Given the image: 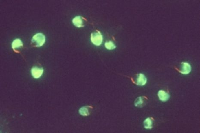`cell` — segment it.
Masks as SVG:
<instances>
[{
    "mask_svg": "<svg viewBox=\"0 0 200 133\" xmlns=\"http://www.w3.org/2000/svg\"><path fill=\"white\" fill-rule=\"evenodd\" d=\"M46 40L45 36L43 33H38L34 35L32 40V44L34 47L43 46Z\"/></svg>",
    "mask_w": 200,
    "mask_h": 133,
    "instance_id": "cell-1",
    "label": "cell"
},
{
    "mask_svg": "<svg viewBox=\"0 0 200 133\" xmlns=\"http://www.w3.org/2000/svg\"><path fill=\"white\" fill-rule=\"evenodd\" d=\"M103 36L99 31H96L91 33V42L96 46H100L102 44L103 42Z\"/></svg>",
    "mask_w": 200,
    "mask_h": 133,
    "instance_id": "cell-2",
    "label": "cell"
},
{
    "mask_svg": "<svg viewBox=\"0 0 200 133\" xmlns=\"http://www.w3.org/2000/svg\"><path fill=\"white\" fill-rule=\"evenodd\" d=\"M181 68L180 70H178L179 72L182 74H188L191 72L192 67L188 63L183 62L181 63Z\"/></svg>",
    "mask_w": 200,
    "mask_h": 133,
    "instance_id": "cell-3",
    "label": "cell"
},
{
    "mask_svg": "<svg viewBox=\"0 0 200 133\" xmlns=\"http://www.w3.org/2000/svg\"><path fill=\"white\" fill-rule=\"evenodd\" d=\"M43 68H39L38 67H33L31 70V73L34 78H39L42 75L43 72Z\"/></svg>",
    "mask_w": 200,
    "mask_h": 133,
    "instance_id": "cell-4",
    "label": "cell"
},
{
    "mask_svg": "<svg viewBox=\"0 0 200 133\" xmlns=\"http://www.w3.org/2000/svg\"><path fill=\"white\" fill-rule=\"evenodd\" d=\"M135 83L139 86H144L145 85L147 82V79L146 76L143 74H138L136 75Z\"/></svg>",
    "mask_w": 200,
    "mask_h": 133,
    "instance_id": "cell-5",
    "label": "cell"
},
{
    "mask_svg": "<svg viewBox=\"0 0 200 133\" xmlns=\"http://www.w3.org/2000/svg\"><path fill=\"white\" fill-rule=\"evenodd\" d=\"M83 18L81 16H77L73 19V23L76 27H84V25H83Z\"/></svg>",
    "mask_w": 200,
    "mask_h": 133,
    "instance_id": "cell-6",
    "label": "cell"
},
{
    "mask_svg": "<svg viewBox=\"0 0 200 133\" xmlns=\"http://www.w3.org/2000/svg\"><path fill=\"white\" fill-rule=\"evenodd\" d=\"M92 109V107L90 106H86L82 107L79 110V113L82 116H89L90 114V111Z\"/></svg>",
    "mask_w": 200,
    "mask_h": 133,
    "instance_id": "cell-7",
    "label": "cell"
},
{
    "mask_svg": "<svg viewBox=\"0 0 200 133\" xmlns=\"http://www.w3.org/2000/svg\"><path fill=\"white\" fill-rule=\"evenodd\" d=\"M158 96L161 101L162 102H166L169 99L170 95L163 90H159L158 92Z\"/></svg>",
    "mask_w": 200,
    "mask_h": 133,
    "instance_id": "cell-8",
    "label": "cell"
},
{
    "mask_svg": "<svg viewBox=\"0 0 200 133\" xmlns=\"http://www.w3.org/2000/svg\"><path fill=\"white\" fill-rule=\"evenodd\" d=\"M146 98L144 96L137 98L135 101V106L138 108H142L144 107L146 104Z\"/></svg>",
    "mask_w": 200,
    "mask_h": 133,
    "instance_id": "cell-9",
    "label": "cell"
},
{
    "mask_svg": "<svg viewBox=\"0 0 200 133\" xmlns=\"http://www.w3.org/2000/svg\"><path fill=\"white\" fill-rule=\"evenodd\" d=\"M153 119L152 118H147L144 122V127L146 129H151L153 128Z\"/></svg>",
    "mask_w": 200,
    "mask_h": 133,
    "instance_id": "cell-10",
    "label": "cell"
},
{
    "mask_svg": "<svg viewBox=\"0 0 200 133\" xmlns=\"http://www.w3.org/2000/svg\"><path fill=\"white\" fill-rule=\"evenodd\" d=\"M12 48L15 51V49L23 46V42L19 39H16L13 40L12 44Z\"/></svg>",
    "mask_w": 200,
    "mask_h": 133,
    "instance_id": "cell-11",
    "label": "cell"
},
{
    "mask_svg": "<svg viewBox=\"0 0 200 133\" xmlns=\"http://www.w3.org/2000/svg\"><path fill=\"white\" fill-rule=\"evenodd\" d=\"M105 47L106 48L109 50H113L116 48V46L111 41H109L106 42L105 43Z\"/></svg>",
    "mask_w": 200,
    "mask_h": 133,
    "instance_id": "cell-12",
    "label": "cell"
}]
</instances>
